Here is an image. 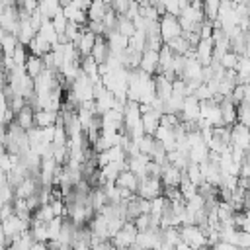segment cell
<instances>
[{
  "mask_svg": "<svg viewBox=\"0 0 250 250\" xmlns=\"http://www.w3.org/2000/svg\"><path fill=\"white\" fill-rule=\"evenodd\" d=\"M137 234H139V230H137L135 223L133 221H127L121 227V230L111 238V242L115 244V248H131L137 242Z\"/></svg>",
  "mask_w": 250,
  "mask_h": 250,
  "instance_id": "277c9868",
  "label": "cell"
},
{
  "mask_svg": "<svg viewBox=\"0 0 250 250\" xmlns=\"http://www.w3.org/2000/svg\"><path fill=\"white\" fill-rule=\"evenodd\" d=\"M180 191H182L184 199L188 201V199H191V197L197 193V186H193V184L186 178V174H184V180H182V184H180Z\"/></svg>",
  "mask_w": 250,
  "mask_h": 250,
  "instance_id": "d6a6232c",
  "label": "cell"
},
{
  "mask_svg": "<svg viewBox=\"0 0 250 250\" xmlns=\"http://www.w3.org/2000/svg\"><path fill=\"white\" fill-rule=\"evenodd\" d=\"M90 246H92V250H115V244L111 242V238H107V240H102V238H96V236H92V242H90Z\"/></svg>",
  "mask_w": 250,
  "mask_h": 250,
  "instance_id": "836d02e7",
  "label": "cell"
},
{
  "mask_svg": "<svg viewBox=\"0 0 250 250\" xmlns=\"http://www.w3.org/2000/svg\"><path fill=\"white\" fill-rule=\"evenodd\" d=\"M248 2H250V0H248Z\"/></svg>",
  "mask_w": 250,
  "mask_h": 250,
  "instance_id": "c3c4849f",
  "label": "cell"
},
{
  "mask_svg": "<svg viewBox=\"0 0 250 250\" xmlns=\"http://www.w3.org/2000/svg\"><path fill=\"white\" fill-rule=\"evenodd\" d=\"M143 129H145V135H152L156 133V129L160 127V113H156L154 109H148L145 111L143 115Z\"/></svg>",
  "mask_w": 250,
  "mask_h": 250,
  "instance_id": "2e32d148",
  "label": "cell"
},
{
  "mask_svg": "<svg viewBox=\"0 0 250 250\" xmlns=\"http://www.w3.org/2000/svg\"><path fill=\"white\" fill-rule=\"evenodd\" d=\"M180 238H182V242H186L191 250H197V248H201V246H207V236H205L203 229L197 227V225L180 227Z\"/></svg>",
  "mask_w": 250,
  "mask_h": 250,
  "instance_id": "6da1fadb",
  "label": "cell"
},
{
  "mask_svg": "<svg viewBox=\"0 0 250 250\" xmlns=\"http://www.w3.org/2000/svg\"><path fill=\"white\" fill-rule=\"evenodd\" d=\"M12 215H14V205H12V203H2V205H0V223L6 221V219L12 217Z\"/></svg>",
  "mask_w": 250,
  "mask_h": 250,
  "instance_id": "f35d334b",
  "label": "cell"
},
{
  "mask_svg": "<svg viewBox=\"0 0 250 250\" xmlns=\"http://www.w3.org/2000/svg\"><path fill=\"white\" fill-rule=\"evenodd\" d=\"M31 250H49V246H47V242H35L31 246Z\"/></svg>",
  "mask_w": 250,
  "mask_h": 250,
  "instance_id": "b9f144b4",
  "label": "cell"
},
{
  "mask_svg": "<svg viewBox=\"0 0 250 250\" xmlns=\"http://www.w3.org/2000/svg\"><path fill=\"white\" fill-rule=\"evenodd\" d=\"M104 2H105V4H109V6H111V2H113V0H104Z\"/></svg>",
  "mask_w": 250,
  "mask_h": 250,
  "instance_id": "f6af8a7d",
  "label": "cell"
},
{
  "mask_svg": "<svg viewBox=\"0 0 250 250\" xmlns=\"http://www.w3.org/2000/svg\"><path fill=\"white\" fill-rule=\"evenodd\" d=\"M236 246H238L240 250H248V248H250V232H246V230H238Z\"/></svg>",
  "mask_w": 250,
  "mask_h": 250,
  "instance_id": "8d00e7d4",
  "label": "cell"
},
{
  "mask_svg": "<svg viewBox=\"0 0 250 250\" xmlns=\"http://www.w3.org/2000/svg\"><path fill=\"white\" fill-rule=\"evenodd\" d=\"M35 35H37V31L31 27L29 20H21V21H20V29H18V41H20V45L27 47Z\"/></svg>",
  "mask_w": 250,
  "mask_h": 250,
  "instance_id": "ffe728a7",
  "label": "cell"
},
{
  "mask_svg": "<svg viewBox=\"0 0 250 250\" xmlns=\"http://www.w3.org/2000/svg\"><path fill=\"white\" fill-rule=\"evenodd\" d=\"M8 248H10V246H8ZM10 250H12V248H10Z\"/></svg>",
  "mask_w": 250,
  "mask_h": 250,
  "instance_id": "7dc6e473",
  "label": "cell"
},
{
  "mask_svg": "<svg viewBox=\"0 0 250 250\" xmlns=\"http://www.w3.org/2000/svg\"><path fill=\"white\" fill-rule=\"evenodd\" d=\"M72 250H92V246H90V242L76 240V242H72Z\"/></svg>",
  "mask_w": 250,
  "mask_h": 250,
  "instance_id": "60d3db41",
  "label": "cell"
},
{
  "mask_svg": "<svg viewBox=\"0 0 250 250\" xmlns=\"http://www.w3.org/2000/svg\"><path fill=\"white\" fill-rule=\"evenodd\" d=\"M18 45H20V41H18V35H14V33H6L0 39V51H2V55H14V51H16Z\"/></svg>",
  "mask_w": 250,
  "mask_h": 250,
  "instance_id": "484cf974",
  "label": "cell"
},
{
  "mask_svg": "<svg viewBox=\"0 0 250 250\" xmlns=\"http://www.w3.org/2000/svg\"><path fill=\"white\" fill-rule=\"evenodd\" d=\"M230 146H238L242 150H250V129L242 123H234L230 127Z\"/></svg>",
  "mask_w": 250,
  "mask_h": 250,
  "instance_id": "8992f818",
  "label": "cell"
},
{
  "mask_svg": "<svg viewBox=\"0 0 250 250\" xmlns=\"http://www.w3.org/2000/svg\"><path fill=\"white\" fill-rule=\"evenodd\" d=\"M109 10V4H105L104 0H92L90 8H88V21H102L104 16L107 14Z\"/></svg>",
  "mask_w": 250,
  "mask_h": 250,
  "instance_id": "e0dca14e",
  "label": "cell"
},
{
  "mask_svg": "<svg viewBox=\"0 0 250 250\" xmlns=\"http://www.w3.org/2000/svg\"><path fill=\"white\" fill-rule=\"evenodd\" d=\"M37 33H39V35H43V37H45V39H47V41H49L53 47L59 43V33L55 31L53 21H51V20H47V18L43 20V25H41V29H39Z\"/></svg>",
  "mask_w": 250,
  "mask_h": 250,
  "instance_id": "cb8c5ba5",
  "label": "cell"
},
{
  "mask_svg": "<svg viewBox=\"0 0 250 250\" xmlns=\"http://www.w3.org/2000/svg\"><path fill=\"white\" fill-rule=\"evenodd\" d=\"M33 115H35V111H33L29 105H25L23 109H20V111L16 113V123H18L21 129L29 131V129L35 127V119H33Z\"/></svg>",
  "mask_w": 250,
  "mask_h": 250,
  "instance_id": "d6986e66",
  "label": "cell"
},
{
  "mask_svg": "<svg viewBox=\"0 0 250 250\" xmlns=\"http://www.w3.org/2000/svg\"><path fill=\"white\" fill-rule=\"evenodd\" d=\"M166 45L170 47V51H172L174 55H188V53L191 51V45L188 43V39H186L184 35H180V37H176V39L168 41Z\"/></svg>",
  "mask_w": 250,
  "mask_h": 250,
  "instance_id": "603a6c76",
  "label": "cell"
},
{
  "mask_svg": "<svg viewBox=\"0 0 250 250\" xmlns=\"http://www.w3.org/2000/svg\"><path fill=\"white\" fill-rule=\"evenodd\" d=\"M33 119H35V127H39V129L53 127V125H57V121H59V111H51V109H37V111H35V115H33Z\"/></svg>",
  "mask_w": 250,
  "mask_h": 250,
  "instance_id": "5bb4252c",
  "label": "cell"
},
{
  "mask_svg": "<svg viewBox=\"0 0 250 250\" xmlns=\"http://www.w3.org/2000/svg\"><path fill=\"white\" fill-rule=\"evenodd\" d=\"M236 76H238V84H250V59L248 57H240L238 66H236Z\"/></svg>",
  "mask_w": 250,
  "mask_h": 250,
  "instance_id": "d4e9b609",
  "label": "cell"
},
{
  "mask_svg": "<svg viewBox=\"0 0 250 250\" xmlns=\"http://www.w3.org/2000/svg\"><path fill=\"white\" fill-rule=\"evenodd\" d=\"M154 86H156V98H160L162 102H166L172 96V80L164 78L162 74L154 76Z\"/></svg>",
  "mask_w": 250,
  "mask_h": 250,
  "instance_id": "ac0fdd59",
  "label": "cell"
},
{
  "mask_svg": "<svg viewBox=\"0 0 250 250\" xmlns=\"http://www.w3.org/2000/svg\"><path fill=\"white\" fill-rule=\"evenodd\" d=\"M51 49H53V45H51L43 35H39V33H37V35L31 39V43L27 45L29 55H35V57H45Z\"/></svg>",
  "mask_w": 250,
  "mask_h": 250,
  "instance_id": "9a60e30c",
  "label": "cell"
},
{
  "mask_svg": "<svg viewBox=\"0 0 250 250\" xmlns=\"http://www.w3.org/2000/svg\"><path fill=\"white\" fill-rule=\"evenodd\" d=\"M135 143H137L141 154L150 156V152H152V148H154V145H156V139H154L152 135H143V137H141L139 141H135Z\"/></svg>",
  "mask_w": 250,
  "mask_h": 250,
  "instance_id": "f1b7e54d",
  "label": "cell"
},
{
  "mask_svg": "<svg viewBox=\"0 0 250 250\" xmlns=\"http://www.w3.org/2000/svg\"><path fill=\"white\" fill-rule=\"evenodd\" d=\"M115 31H119V33L125 35V37H133L135 31H137V27H135V21H133V20H129V18H125V16H119V20H117V29H115Z\"/></svg>",
  "mask_w": 250,
  "mask_h": 250,
  "instance_id": "4316f807",
  "label": "cell"
},
{
  "mask_svg": "<svg viewBox=\"0 0 250 250\" xmlns=\"http://www.w3.org/2000/svg\"><path fill=\"white\" fill-rule=\"evenodd\" d=\"M238 61H240V57L236 55V53H232V51H229V53H225L221 59H219V62L227 68V70H236V66H238Z\"/></svg>",
  "mask_w": 250,
  "mask_h": 250,
  "instance_id": "4dcf8cb0",
  "label": "cell"
},
{
  "mask_svg": "<svg viewBox=\"0 0 250 250\" xmlns=\"http://www.w3.org/2000/svg\"><path fill=\"white\" fill-rule=\"evenodd\" d=\"M109 57H111V49H109V45H107L105 35H98V37H96V45H94V49H92V59H94L98 64H105V62L109 61Z\"/></svg>",
  "mask_w": 250,
  "mask_h": 250,
  "instance_id": "30bf717a",
  "label": "cell"
},
{
  "mask_svg": "<svg viewBox=\"0 0 250 250\" xmlns=\"http://www.w3.org/2000/svg\"><path fill=\"white\" fill-rule=\"evenodd\" d=\"M33 244H35V238H33L31 230H25V232L18 234V236L12 240L10 248H12V250H31Z\"/></svg>",
  "mask_w": 250,
  "mask_h": 250,
  "instance_id": "7402d4cb",
  "label": "cell"
},
{
  "mask_svg": "<svg viewBox=\"0 0 250 250\" xmlns=\"http://www.w3.org/2000/svg\"><path fill=\"white\" fill-rule=\"evenodd\" d=\"M129 49L143 53V51L146 49V33L137 29V31H135V35H133V37H129Z\"/></svg>",
  "mask_w": 250,
  "mask_h": 250,
  "instance_id": "83f0119b",
  "label": "cell"
},
{
  "mask_svg": "<svg viewBox=\"0 0 250 250\" xmlns=\"http://www.w3.org/2000/svg\"><path fill=\"white\" fill-rule=\"evenodd\" d=\"M219 109H221V117H223L225 127H232L234 123H238V105L230 98H223L219 102Z\"/></svg>",
  "mask_w": 250,
  "mask_h": 250,
  "instance_id": "52a82bcc",
  "label": "cell"
},
{
  "mask_svg": "<svg viewBox=\"0 0 250 250\" xmlns=\"http://www.w3.org/2000/svg\"><path fill=\"white\" fill-rule=\"evenodd\" d=\"M160 35H162V41L164 45L176 37L182 35V25H180V20L178 16H172V14H164L160 16Z\"/></svg>",
  "mask_w": 250,
  "mask_h": 250,
  "instance_id": "7a4b0ae2",
  "label": "cell"
},
{
  "mask_svg": "<svg viewBox=\"0 0 250 250\" xmlns=\"http://www.w3.org/2000/svg\"><path fill=\"white\" fill-rule=\"evenodd\" d=\"M240 178H250V150L244 156V162L240 164Z\"/></svg>",
  "mask_w": 250,
  "mask_h": 250,
  "instance_id": "ab89813d",
  "label": "cell"
},
{
  "mask_svg": "<svg viewBox=\"0 0 250 250\" xmlns=\"http://www.w3.org/2000/svg\"><path fill=\"white\" fill-rule=\"evenodd\" d=\"M45 70V62H43V57H35V55H29L27 61H25V72L27 76H31L33 80Z\"/></svg>",
  "mask_w": 250,
  "mask_h": 250,
  "instance_id": "44dd1931",
  "label": "cell"
},
{
  "mask_svg": "<svg viewBox=\"0 0 250 250\" xmlns=\"http://www.w3.org/2000/svg\"><path fill=\"white\" fill-rule=\"evenodd\" d=\"M227 2H232V4H236V0H227Z\"/></svg>",
  "mask_w": 250,
  "mask_h": 250,
  "instance_id": "bcb514c9",
  "label": "cell"
},
{
  "mask_svg": "<svg viewBox=\"0 0 250 250\" xmlns=\"http://www.w3.org/2000/svg\"><path fill=\"white\" fill-rule=\"evenodd\" d=\"M131 0H113L111 2V10L117 14V16H125L127 14V10L131 8Z\"/></svg>",
  "mask_w": 250,
  "mask_h": 250,
  "instance_id": "e575fe53",
  "label": "cell"
},
{
  "mask_svg": "<svg viewBox=\"0 0 250 250\" xmlns=\"http://www.w3.org/2000/svg\"><path fill=\"white\" fill-rule=\"evenodd\" d=\"M143 72L154 76L158 74V51H152V49H145L143 51V57H141V66H139Z\"/></svg>",
  "mask_w": 250,
  "mask_h": 250,
  "instance_id": "8fae6325",
  "label": "cell"
},
{
  "mask_svg": "<svg viewBox=\"0 0 250 250\" xmlns=\"http://www.w3.org/2000/svg\"><path fill=\"white\" fill-rule=\"evenodd\" d=\"M162 180L160 178H152V176H145L141 178V184H139V189H137V195L143 197V199H154L158 195H162Z\"/></svg>",
  "mask_w": 250,
  "mask_h": 250,
  "instance_id": "3957f363",
  "label": "cell"
},
{
  "mask_svg": "<svg viewBox=\"0 0 250 250\" xmlns=\"http://www.w3.org/2000/svg\"><path fill=\"white\" fill-rule=\"evenodd\" d=\"M133 223H135V227H137L139 232H141V230H146V229L150 227V215H148V213H146V215H139Z\"/></svg>",
  "mask_w": 250,
  "mask_h": 250,
  "instance_id": "74e56055",
  "label": "cell"
},
{
  "mask_svg": "<svg viewBox=\"0 0 250 250\" xmlns=\"http://www.w3.org/2000/svg\"><path fill=\"white\" fill-rule=\"evenodd\" d=\"M139 184H141V178H139L137 174H133L131 170H123V172L117 176V180H115V186H117V188H125V189H129V191H133V193H137Z\"/></svg>",
  "mask_w": 250,
  "mask_h": 250,
  "instance_id": "4fadbf2b",
  "label": "cell"
},
{
  "mask_svg": "<svg viewBox=\"0 0 250 250\" xmlns=\"http://www.w3.org/2000/svg\"><path fill=\"white\" fill-rule=\"evenodd\" d=\"M160 180H162V186H164V188H180V184H182V180H184V172H182L180 168L172 166V164H164V166H162V176H160Z\"/></svg>",
  "mask_w": 250,
  "mask_h": 250,
  "instance_id": "ba28073f",
  "label": "cell"
},
{
  "mask_svg": "<svg viewBox=\"0 0 250 250\" xmlns=\"http://www.w3.org/2000/svg\"><path fill=\"white\" fill-rule=\"evenodd\" d=\"M59 250H72V246H61Z\"/></svg>",
  "mask_w": 250,
  "mask_h": 250,
  "instance_id": "7bdbcfd3",
  "label": "cell"
},
{
  "mask_svg": "<svg viewBox=\"0 0 250 250\" xmlns=\"http://www.w3.org/2000/svg\"><path fill=\"white\" fill-rule=\"evenodd\" d=\"M186 178L193 184V186H199L201 182H203V174H201V168H199V164H195V162H189V166L186 168Z\"/></svg>",
  "mask_w": 250,
  "mask_h": 250,
  "instance_id": "f546056e",
  "label": "cell"
},
{
  "mask_svg": "<svg viewBox=\"0 0 250 250\" xmlns=\"http://www.w3.org/2000/svg\"><path fill=\"white\" fill-rule=\"evenodd\" d=\"M197 250H213L211 246H201V248H197Z\"/></svg>",
  "mask_w": 250,
  "mask_h": 250,
  "instance_id": "ee69618b",
  "label": "cell"
},
{
  "mask_svg": "<svg viewBox=\"0 0 250 250\" xmlns=\"http://www.w3.org/2000/svg\"><path fill=\"white\" fill-rule=\"evenodd\" d=\"M96 33H92L88 27H82V33H80V37H78V41L74 43V47L78 49V53H80V57H90L92 55V49H94V45H96Z\"/></svg>",
  "mask_w": 250,
  "mask_h": 250,
  "instance_id": "9c48e42d",
  "label": "cell"
},
{
  "mask_svg": "<svg viewBox=\"0 0 250 250\" xmlns=\"http://www.w3.org/2000/svg\"><path fill=\"white\" fill-rule=\"evenodd\" d=\"M180 121H182V119H180V115H176V113H162V115H160V125L170 127V129H174Z\"/></svg>",
  "mask_w": 250,
  "mask_h": 250,
  "instance_id": "d590c367",
  "label": "cell"
},
{
  "mask_svg": "<svg viewBox=\"0 0 250 250\" xmlns=\"http://www.w3.org/2000/svg\"><path fill=\"white\" fill-rule=\"evenodd\" d=\"M51 21H53V27H55V31H57L59 35H62V33L66 31L68 20H66V16L62 14V10H61L59 14H55V18H51Z\"/></svg>",
  "mask_w": 250,
  "mask_h": 250,
  "instance_id": "1f68e13d",
  "label": "cell"
},
{
  "mask_svg": "<svg viewBox=\"0 0 250 250\" xmlns=\"http://www.w3.org/2000/svg\"><path fill=\"white\" fill-rule=\"evenodd\" d=\"M201 117V102L195 96H188L184 100V107L180 113V119L186 123H197Z\"/></svg>",
  "mask_w": 250,
  "mask_h": 250,
  "instance_id": "5b68a950",
  "label": "cell"
},
{
  "mask_svg": "<svg viewBox=\"0 0 250 250\" xmlns=\"http://www.w3.org/2000/svg\"><path fill=\"white\" fill-rule=\"evenodd\" d=\"M105 39H107V45L113 55H121L129 49V37L121 35L119 31H111L109 35H105Z\"/></svg>",
  "mask_w": 250,
  "mask_h": 250,
  "instance_id": "7c38bea8",
  "label": "cell"
}]
</instances>
